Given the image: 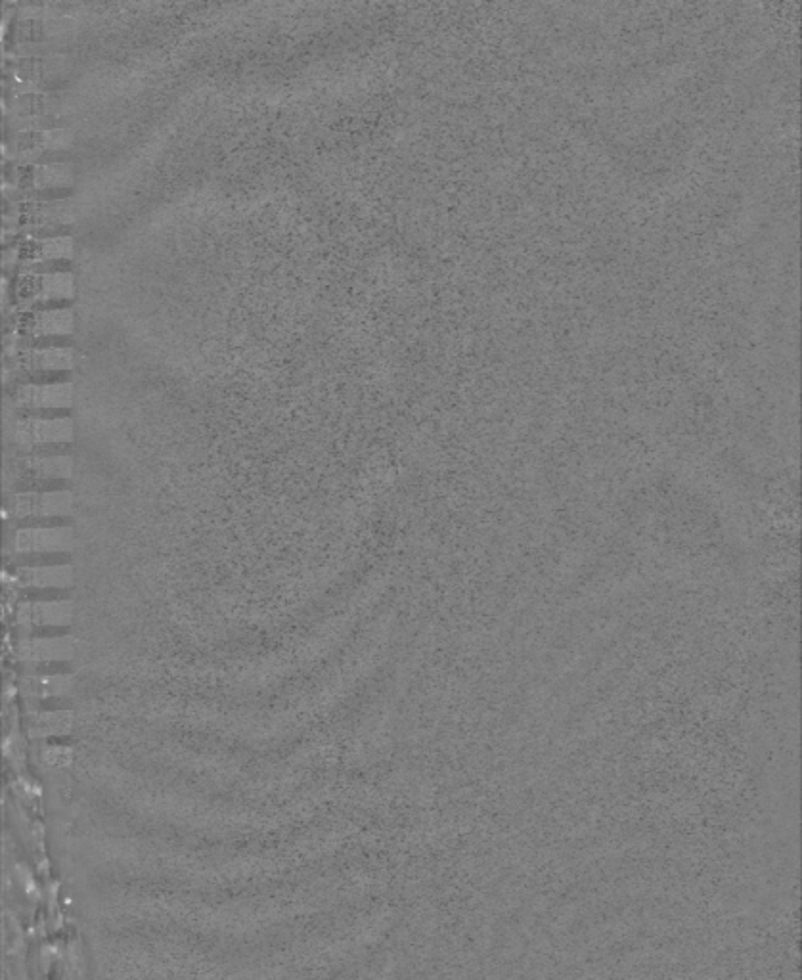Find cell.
I'll return each mask as SVG.
<instances>
[{"label":"cell","instance_id":"cell-5","mask_svg":"<svg viewBox=\"0 0 802 980\" xmlns=\"http://www.w3.org/2000/svg\"><path fill=\"white\" fill-rule=\"evenodd\" d=\"M18 469L25 477L45 481V479H67L71 475V460L66 454H31L18 460Z\"/></svg>","mask_w":802,"mask_h":980},{"label":"cell","instance_id":"cell-10","mask_svg":"<svg viewBox=\"0 0 802 980\" xmlns=\"http://www.w3.org/2000/svg\"><path fill=\"white\" fill-rule=\"evenodd\" d=\"M18 347H33V349H46V347H62L66 351V347H71L73 345V339L71 335L66 334H52V335H23L18 341H16Z\"/></svg>","mask_w":802,"mask_h":980},{"label":"cell","instance_id":"cell-3","mask_svg":"<svg viewBox=\"0 0 802 980\" xmlns=\"http://www.w3.org/2000/svg\"><path fill=\"white\" fill-rule=\"evenodd\" d=\"M73 533L69 527H27L12 536V548L18 554H56L69 552Z\"/></svg>","mask_w":802,"mask_h":980},{"label":"cell","instance_id":"cell-7","mask_svg":"<svg viewBox=\"0 0 802 980\" xmlns=\"http://www.w3.org/2000/svg\"><path fill=\"white\" fill-rule=\"evenodd\" d=\"M20 623L50 624V626H64L71 621V603L69 602H35L23 603L18 611Z\"/></svg>","mask_w":802,"mask_h":980},{"label":"cell","instance_id":"cell-6","mask_svg":"<svg viewBox=\"0 0 802 980\" xmlns=\"http://www.w3.org/2000/svg\"><path fill=\"white\" fill-rule=\"evenodd\" d=\"M20 657L25 661H64L73 655V642L71 638L60 636V638H33L22 642L20 647Z\"/></svg>","mask_w":802,"mask_h":980},{"label":"cell","instance_id":"cell-9","mask_svg":"<svg viewBox=\"0 0 802 980\" xmlns=\"http://www.w3.org/2000/svg\"><path fill=\"white\" fill-rule=\"evenodd\" d=\"M71 726V716L66 713H46L35 718L33 734H62Z\"/></svg>","mask_w":802,"mask_h":980},{"label":"cell","instance_id":"cell-8","mask_svg":"<svg viewBox=\"0 0 802 980\" xmlns=\"http://www.w3.org/2000/svg\"><path fill=\"white\" fill-rule=\"evenodd\" d=\"M18 580L23 588H67L71 584L69 565L22 567Z\"/></svg>","mask_w":802,"mask_h":980},{"label":"cell","instance_id":"cell-11","mask_svg":"<svg viewBox=\"0 0 802 980\" xmlns=\"http://www.w3.org/2000/svg\"><path fill=\"white\" fill-rule=\"evenodd\" d=\"M33 691L41 697H60L66 695L71 688L69 676H50V678H39L29 682Z\"/></svg>","mask_w":802,"mask_h":980},{"label":"cell","instance_id":"cell-4","mask_svg":"<svg viewBox=\"0 0 802 980\" xmlns=\"http://www.w3.org/2000/svg\"><path fill=\"white\" fill-rule=\"evenodd\" d=\"M14 401L27 410H62L69 408V385H22L18 387Z\"/></svg>","mask_w":802,"mask_h":980},{"label":"cell","instance_id":"cell-1","mask_svg":"<svg viewBox=\"0 0 802 980\" xmlns=\"http://www.w3.org/2000/svg\"><path fill=\"white\" fill-rule=\"evenodd\" d=\"M10 439L25 448L66 445L71 441V422L67 418L16 420L10 429Z\"/></svg>","mask_w":802,"mask_h":980},{"label":"cell","instance_id":"cell-13","mask_svg":"<svg viewBox=\"0 0 802 980\" xmlns=\"http://www.w3.org/2000/svg\"><path fill=\"white\" fill-rule=\"evenodd\" d=\"M69 230L71 226L64 223H50L45 224V226H37V228H29L25 230V234L33 236V238H66L69 236Z\"/></svg>","mask_w":802,"mask_h":980},{"label":"cell","instance_id":"cell-12","mask_svg":"<svg viewBox=\"0 0 802 980\" xmlns=\"http://www.w3.org/2000/svg\"><path fill=\"white\" fill-rule=\"evenodd\" d=\"M71 270L69 259H46L41 263H29L22 267V272H37V274H66Z\"/></svg>","mask_w":802,"mask_h":980},{"label":"cell","instance_id":"cell-2","mask_svg":"<svg viewBox=\"0 0 802 980\" xmlns=\"http://www.w3.org/2000/svg\"><path fill=\"white\" fill-rule=\"evenodd\" d=\"M8 512L14 517H62L71 512V496L67 490L22 492L8 500Z\"/></svg>","mask_w":802,"mask_h":980}]
</instances>
